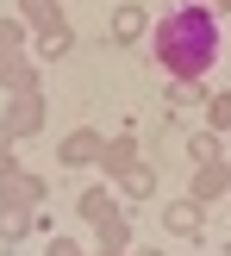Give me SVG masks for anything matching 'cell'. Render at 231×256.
<instances>
[{
    "label": "cell",
    "instance_id": "cell-1",
    "mask_svg": "<svg viewBox=\"0 0 231 256\" xmlns=\"http://www.w3.org/2000/svg\"><path fill=\"white\" fill-rule=\"evenodd\" d=\"M150 50H156V62L175 75V82H200V75L212 69V56H219V25H212L206 6H175L162 25H150Z\"/></svg>",
    "mask_w": 231,
    "mask_h": 256
},
{
    "label": "cell",
    "instance_id": "cell-2",
    "mask_svg": "<svg viewBox=\"0 0 231 256\" xmlns=\"http://www.w3.org/2000/svg\"><path fill=\"white\" fill-rule=\"evenodd\" d=\"M44 200V182L25 169H6V182H0V206H38Z\"/></svg>",
    "mask_w": 231,
    "mask_h": 256
},
{
    "label": "cell",
    "instance_id": "cell-3",
    "mask_svg": "<svg viewBox=\"0 0 231 256\" xmlns=\"http://www.w3.org/2000/svg\"><path fill=\"white\" fill-rule=\"evenodd\" d=\"M0 125H6V138H32L38 125H44V100H38V94H19V100H12V112H6Z\"/></svg>",
    "mask_w": 231,
    "mask_h": 256
},
{
    "label": "cell",
    "instance_id": "cell-4",
    "mask_svg": "<svg viewBox=\"0 0 231 256\" xmlns=\"http://www.w3.org/2000/svg\"><path fill=\"white\" fill-rule=\"evenodd\" d=\"M225 188H231V175L219 169V162H194V200L200 206H206L212 194H225Z\"/></svg>",
    "mask_w": 231,
    "mask_h": 256
},
{
    "label": "cell",
    "instance_id": "cell-5",
    "mask_svg": "<svg viewBox=\"0 0 231 256\" xmlns=\"http://www.w3.org/2000/svg\"><path fill=\"white\" fill-rule=\"evenodd\" d=\"M0 88H12V94H38V75H32V62H19V56H0Z\"/></svg>",
    "mask_w": 231,
    "mask_h": 256
},
{
    "label": "cell",
    "instance_id": "cell-6",
    "mask_svg": "<svg viewBox=\"0 0 231 256\" xmlns=\"http://www.w3.org/2000/svg\"><path fill=\"white\" fill-rule=\"evenodd\" d=\"M144 32H150L144 6H119V12H112V38H119V44H138Z\"/></svg>",
    "mask_w": 231,
    "mask_h": 256
},
{
    "label": "cell",
    "instance_id": "cell-7",
    "mask_svg": "<svg viewBox=\"0 0 231 256\" xmlns=\"http://www.w3.org/2000/svg\"><path fill=\"white\" fill-rule=\"evenodd\" d=\"M162 225L182 232V238H200V200H175V206L162 212Z\"/></svg>",
    "mask_w": 231,
    "mask_h": 256
},
{
    "label": "cell",
    "instance_id": "cell-8",
    "mask_svg": "<svg viewBox=\"0 0 231 256\" xmlns=\"http://www.w3.org/2000/svg\"><path fill=\"white\" fill-rule=\"evenodd\" d=\"M100 156V132H75L62 138V162H94Z\"/></svg>",
    "mask_w": 231,
    "mask_h": 256
},
{
    "label": "cell",
    "instance_id": "cell-9",
    "mask_svg": "<svg viewBox=\"0 0 231 256\" xmlns=\"http://www.w3.org/2000/svg\"><path fill=\"white\" fill-rule=\"evenodd\" d=\"M25 232H32V212L25 206H0V244H19Z\"/></svg>",
    "mask_w": 231,
    "mask_h": 256
},
{
    "label": "cell",
    "instance_id": "cell-10",
    "mask_svg": "<svg viewBox=\"0 0 231 256\" xmlns=\"http://www.w3.org/2000/svg\"><path fill=\"white\" fill-rule=\"evenodd\" d=\"M82 219H88V225H106V219H112L106 188H88V194H82Z\"/></svg>",
    "mask_w": 231,
    "mask_h": 256
},
{
    "label": "cell",
    "instance_id": "cell-11",
    "mask_svg": "<svg viewBox=\"0 0 231 256\" xmlns=\"http://www.w3.org/2000/svg\"><path fill=\"white\" fill-rule=\"evenodd\" d=\"M132 156H138V144H132V138H119V144H106V150H100V162H106L112 175H125V169H132Z\"/></svg>",
    "mask_w": 231,
    "mask_h": 256
},
{
    "label": "cell",
    "instance_id": "cell-12",
    "mask_svg": "<svg viewBox=\"0 0 231 256\" xmlns=\"http://www.w3.org/2000/svg\"><path fill=\"white\" fill-rule=\"evenodd\" d=\"M188 156H194V162H219V138H212V132H194V138H188Z\"/></svg>",
    "mask_w": 231,
    "mask_h": 256
},
{
    "label": "cell",
    "instance_id": "cell-13",
    "mask_svg": "<svg viewBox=\"0 0 231 256\" xmlns=\"http://www.w3.org/2000/svg\"><path fill=\"white\" fill-rule=\"evenodd\" d=\"M150 188H156V175H150V169H125V194H132V200H144Z\"/></svg>",
    "mask_w": 231,
    "mask_h": 256
},
{
    "label": "cell",
    "instance_id": "cell-14",
    "mask_svg": "<svg viewBox=\"0 0 231 256\" xmlns=\"http://www.w3.org/2000/svg\"><path fill=\"white\" fill-rule=\"evenodd\" d=\"M19 38H25L19 25H12V19H0V56H19Z\"/></svg>",
    "mask_w": 231,
    "mask_h": 256
},
{
    "label": "cell",
    "instance_id": "cell-15",
    "mask_svg": "<svg viewBox=\"0 0 231 256\" xmlns=\"http://www.w3.org/2000/svg\"><path fill=\"white\" fill-rule=\"evenodd\" d=\"M225 125H231V94L212 100V132H225Z\"/></svg>",
    "mask_w": 231,
    "mask_h": 256
},
{
    "label": "cell",
    "instance_id": "cell-16",
    "mask_svg": "<svg viewBox=\"0 0 231 256\" xmlns=\"http://www.w3.org/2000/svg\"><path fill=\"white\" fill-rule=\"evenodd\" d=\"M50 256H82V250H75V244H50Z\"/></svg>",
    "mask_w": 231,
    "mask_h": 256
},
{
    "label": "cell",
    "instance_id": "cell-17",
    "mask_svg": "<svg viewBox=\"0 0 231 256\" xmlns=\"http://www.w3.org/2000/svg\"><path fill=\"white\" fill-rule=\"evenodd\" d=\"M6 144H12V138H6V125H0V156H6Z\"/></svg>",
    "mask_w": 231,
    "mask_h": 256
}]
</instances>
